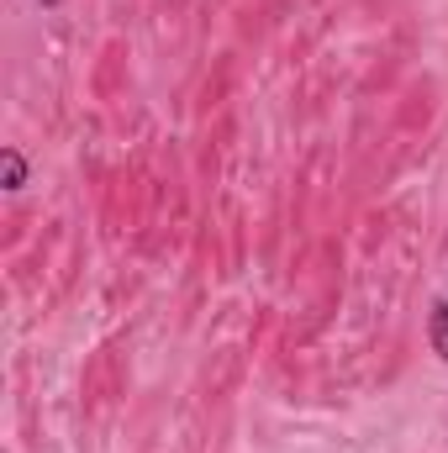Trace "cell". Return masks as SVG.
I'll return each instance as SVG.
<instances>
[{
  "label": "cell",
  "mask_w": 448,
  "mask_h": 453,
  "mask_svg": "<svg viewBox=\"0 0 448 453\" xmlns=\"http://www.w3.org/2000/svg\"><path fill=\"white\" fill-rule=\"evenodd\" d=\"M428 342L448 364V301H433V311H428Z\"/></svg>",
  "instance_id": "obj_1"
},
{
  "label": "cell",
  "mask_w": 448,
  "mask_h": 453,
  "mask_svg": "<svg viewBox=\"0 0 448 453\" xmlns=\"http://www.w3.org/2000/svg\"><path fill=\"white\" fill-rule=\"evenodd\" d=\"M0 174H5V190H21V185H27V158H21L16 148H5V153H0Z\"/></svg>",
  "instance_id": "obj_2"
},
{
  "label": "cell",
  "mask_w": 448,
  "mask_h": 453,
  "mask_svg": "<svg viewBox=\"0 0 448 453\" xmlns=\"http://www.w3.org/2000/svg\"><path fill=\"white\" fill-rule=\"evenodd\" d=\"M42 5H58V0H42Z\"/></svg>",
  "instance_id": "obj_3"
}]
</instances>
